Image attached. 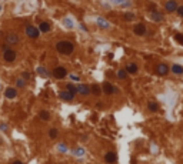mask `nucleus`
I'll return each instance as SVG.
<instances>
[{"mask_svg":"<svg viewBox=\"0 0 183 164\" xmlns=\"http://www.w3.org/2000/svg\"><path fill=\"white\" fill-rule=\"evenodd\" d=\"M56 50H57L60 54H63V56H70V54L73 53V50H74V46H73L72 42L62 40V42H57V44H56Z\"/></svg>","mask_w":183,"mask_h":164,"instance_id":"obj_1","label":"nucleus"},{"mask_svg":"<svg viewBox=\"0 0 183 164\" xmlns=\"http://www.w3.org/2000/svg\"><path fill=\"white\" fill-rule=\"evenodd\" d=\"M16 56H17V53L13 49H6L3 51V59H4L6 62H9V63L15 62V60H16Z\"/></svg>","mask_w":183,"mask_h":164,"instance_id":"obj_2","label":"nucleus"},{"mask_svg":"<svg viewBox=\"0 0 183 164\" xmlns=\"http://www.w3.org/2000/svg\"><path fill=\"white\" fill-rule=\"evenodd\" d=\"M66 76H67V70L65 67H60V66H59V67H56V69L53 70V77H54V79H59V80H60V79H65Z\"/></svg>","mask_w":183,"mask_h":164,"instance_id":"obj_3","label":"nucleus"},{"mask_svg":"<svg viewBox=\"0 0 183 164\" xmlns=\"http://www.w3.org/2000/svg\"><path fill=\"white\" fill-rule=\"evenodd\" d=\"M39 29L37 27H34V26H27L26 27V34H27V37H30V39H37L39 37Z\"/></svg>","mask_w":183,"mask_h":164,"instance_id":"obj_4","label":"nucleus"},{"mask_svg":"<svg viewBox=\"0 0 183 164\" xmlns=\"http://www.w3.org/2000/svg\"><path fill=\"white\" fill-rule=\"evenodd\" d=\"M165 10H166L167 13L176 12V10H177V3H176L175 0H167L166 3H165Z\"/></svg>","mask_w":183,"mask_h":164,"instance_id":"obj_5","label":"nucleus"},{"mask_svg":"<svg viewBox=\"0 0 183 164\" xmlns=\"http://www.w3.org/2000/svg\"><path fill=\"white\" fill-rule=\"evenodd\" d=\"M156 73H157L159 76H167V73H169V67H167V64H165V63H159V64L156 66Z\"/></svg>","mask_w":183,"mask_h":164,"instance_id":"obj_6","label":"nucleus"},{"mask_svg":"<svg viewBox=\"0 0 183 164\" xmlns=\"http://www.w3.org/2000/svg\"><path fill=\"white\" fill-rule=\"evenodd\" d=\"M102 91H103L104 94H113V93L116 91V89H115V86L110 84V83H103V84H102Z\"/></svg>","mask_w":183,"mask_h":164,"instance_id":"obj_7","label":"nucleus"},{"mask_svg":"<svg viewBox=\"0 0 183 164\" xmlns=\"http://www.w3.org/2000/svg\"><path fill=\"white\" fill-rule=\"evenodd\" d=\"M133 32L136 36H145L146 34V26L143 23H137L133 27Z\"/></svg>","mask_w":183,"mask_h":164,"instance_id":"obj_8","label":"nucleus"},{"mask_svg":"<svg viewBox=\"0 0 183 164\" xmlns=\"http://www.w3.org/2000/svg\"><path fill=\"white\" fill-rule=\"evenodd\" d=\"M104 161H106V163H109V164H115L117 161L116 153H113V151L106 153V156H104Z\"/></svg>","mask_w":183,"mask_h":164,"instance_id":"obj_9","label":"nucleus"},{"mask_svg":"<svg viewBox=\"0 0 183 164\" xmlns=\"http://www.w3.org/2000/svg\"><path fill=\"white\" fill-rule=\"evenodd\" d=\"M76 89H77V93L82 96H87L90 93V87L86 84H79V86H76Z\"/></svg>","mask_w":183,"mask_h":164,"instance_id":"obj_10","label":"nucleus"},{"mask_svg":"<svg viewBox=\"0 0 183 164\" xmlns=\"http://www.w3.org/2000/svg\"><path fill=\"white\" fill-rule=\"evenodd\" d=\"M6 42L9 44H17L19 43V36H17L16 33H10V34L6 36Z\"/></svg>","mask_w":183,"mask_h":164,"instance_id":"obj_11","label":"nucleus"},{"mask_svg":"<svg viewBox=\"0 0 183 164\" xmlns=\"http://www.w3.org/2000/svg\"><path fill=\"white\" fill-rule=\"evenodd\" d=\"M4 97L6 98H16L17 97V90L13 87H9L4 90Z\"/></svg>","mask_w":183,"mask_h":164,"instance_id":"obj_12","label":"nucleus"},{"mask_svg":"<svg viewBox=\"0 0 183 164\" xmlns=\"http://www.w3.org/2000/svg\"><path fill=\"white\" fill-rule=\"evenodd\" d=\"M59 96H60V98H62V100H65V101H72V100L74 98V96H73L72 93H69L67 90H65V91H60V94H59Z\"/></svg>","mask_w":183,"mask_h":164,"instance_id":"obj_13","label":"nucleus"},{"mask_svg":"<svg viewBox=\"0 0 183 164\" xmlns=\"http://www.w3.org/2000/svg\"><path fill=\"white\" fill-rule=\"evenodd\" d=\"M39 32H42V33H49L50 32V24L47 23V21H42L40 24H39Z\"/></svg>","mask_w":183,"mask_h":164,"instance_id":"obj_14","label":"nucleus"},{"mask_svg":"<svg viewBox=\"0 0 183 164\" xmlns=\"http://www.w3.org/2000/svg\"><path fill=\"white\" fill-rule=\"evenodd\" d=\"M137 71V66L134 64V63H129V64L126 66V73H129V74H133Z\"/></svg>","mask_w":183,"mask_h":164,"instance_id":"obj_15","label":"nucleus"},{"mask_svg":"<svg viewBox=\"0 0 183 164\" xmlns=\"http://www.w3.org/2000/svg\"><path fill=\"white\" fill-rule=\"evenodd\" d=\"M148 109H149V111L154 113V111L159 110V106H157V103H154V101H149V103H148Z\"/></svg>","mask_w":183,"mask_h":164,"instance_id":"obj_16","label":"nucleus"},{"mask_svg":"<svg viewBox=\"0 0 183 164\" xmlns=\"http://www.w3.org/2000/svg\"><path fill=\"white\" fill-rule=\"evenodd\" d=\"M152 20L153 21H162L163 20V15L159 13V12H153L152 13Z\"/></svg>","mask_w":183,"mask_h":164,"instance_id":"obj_17","label":"nucleus"},{"mask_svg":"<svg viewBox=\"0 0 183 164\" xmlns=\"http://www.w3.org/2000/svg\"><path fill=\"white\" fill-rule=\"evenodd\" d=\"M90 91H92L93 94L99 96L100 91H102V87H100V86H97V84H93V86H90Z\"/></svg>","mask_w":183,"mask_h":164,"instance_id":"obj_18","label":"nucleus"},{"mask_svg":"<svg viewBox=\"0 0 183 164\" xmlns=\"http://www.w3.org/2000/svg\"><path fill=\"white\" fill-rule=\"evenodd\" d=\"M172 71L175 73V74H182L183 73V67L179 64H173L172 66Z\"/></svg>","mask_w":183,"mask_h":164,"instance_id":"obj_19","label":"nucleus"},{"mask_svg":"<svg viewBox=\"0 0 183 164\" xmlns=\"http://www.w3.org/2000/svg\"><path fill=\"white\" fill-rule=\"evenodd\" d=\"M66 89H67V91H69V93H72L73 96L77 93V89H76V86H74V84H72V83H69V84H67Z\"/></svg>","mask_w":183,"mask_h":164,"instance_id":"obj_20","label":"nucleus"},{"mask_svg":"<svg viewBox=\"0 0 183 164\" xmlns=\"http://www.w3.org/2000/svg\"><path fill=\"white\" fill-rule=\"evenodd\" d=\"M117 77H119L120 80H125V79L127 77V73H126V70H119V71H117Z\"/></svg>","mask_w":183,"mask_h":164,"instance_id":"obj_21","label":"nucleus"},{"mask_svg":"<svg viewBox=\"0 0 183 164\" xmlns=\"http://www.w3.org/2000/svg\"><path fill=\"white\" fill-rule=\"evenodd\" d=\"M40 118L43 120V121H49V118H50V114L47 113V111H40Z\"/></svg>","mask_w":183,"mask_h":164,"instance_id":"obj_22","label":"nucleus"},{"mask_svg":"<svg viewBox=\"0 0 183 164\" xmlns=\"http://www.w3.org/2000/svg\"><path fill=\"white\" fill-rule=\"evenodd\" d=\"M175 40L180 44V46H183V34H180V33H176L175 34Z\"/></svg>","mask_w":183,"mask_h":164,"instance_id":"obj_23","label":"nucleus"},{"mask_svg":"<svg viewBox=\"0 0 183 164\" xmlns=\"http://www.w3.org/2000/svg\"><path fill=\"white\" fill-rule=\"evenodd\" d=\"M57 136H59L57 129H50V131H49V137H50V138H56Z\"/></svg>","mask_w":183,"mask_h":164,"instance_id":"obj_24","label":"nucleus"},{"mask_svg":"<svg viewBox=\"0 0 183 164\" xmlns=\"http://www.w3.org/2000/svg\"><path fill=\"white\" fill-rule=\"evenodd\" d=\"M24 84H26V83H24V80H23V79H17V82H16L17 87H24Z\"/></svg>","mask_w":183,"mask_h":164,"instance_id":"obj_25","label":"nucleus"},{"mask_svg":"<svg viewBox=\"0 0 183 164\" xmlns=\"http://www.w3.org/2000/svg\"><path fill=\"white\" fill-rule=\"evenodd\" d=\"M125 17H126V20H127V21H130V20H133V19H134L133 13H126V15H125Z\"/></svg>","mask_w":183,"mask_h":164,"instance_id":"obj_26","label":"nucleus"},{"mask_svg":"<svg viewBox=\"0 0 183 164\" xmlns=\"http://www.w3.org/2000/svg\"><path fill=\"white\" fill-rule=\"evenodd\" d=\"M148 9H149L152 13H153V12H157V9H156V4H149V6H148Z\"/></svg>","mask_w":183,"mask_h":164,"instance_id":"obj_27","label":"nucleus"},{"mask_svg":"<svg viewBox=\"0 0 183 164\" xmlns=\"http://www.w3.org/2000/svg\"><path fill=\"white\" fill-rule=\"evenodd\" d=\"M176 12H177V15L180 17H183V6H177V10H176Z\"/></svg>","mask_w":183,"mask_h":164,"instance_id":"obj_28","label":"nucleus"},{"mask_svg":"<svg viewBox=\"0 0 183 164\" xmlns=\"http://www.w3.org/2000/svg\"><path fill=\"white\" fill-rule=\"evenodd\" d=\"M37 73H42V74H45V76H47V71L43 69V67H39L37 69Z\"/></svg>","mask_w":183,"mask_h":164,"instance_id":"obj_29","label":"nucleus"},{"mask_svg":"<svg viewBox=\"0 0 183 164\" xmlns=\"http://www.w3.org/2000/svg\"><path fill=\"white\" fill-rule=\"evenodd\" d=\"M22 76H23V80H24V82H26V80H29V77H30V74H29L27 71H24Z\"/></svg>","mask_w":183,"mask_h":164,"instance_id":"obj_30","label":"nucleus"},{"mask_svg":"<svg viewBox=\"0 0 183 164\" xmlns=\"http://www.w3.org/2000/svg\"><path fill=\"white\" fill-rule=\"evenodd\" d=\"M13 164H23V163H22V161H19V160H15V161H13Z\"/></svg>","mask_w":183,"mask_h":164,"instance_id":"obj_31","label":"nucleus"}]
</instances>
